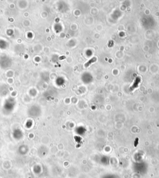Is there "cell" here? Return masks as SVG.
<instances>
[{
  "label": "cell",
  "instance_id": "cell-1",
  "mask_svg": "<svg viewBox=\"0 0 159 178\" xmlns=\"http://www.w3.org/2000/svg\"><path fill=\"white\" fill-rule=\"evenodd\" d=\"M97 60V57H93L92 59H91L89 60H88L86 63L85 64V65H84L85 68H87L88 67H89L92 64L95 62Z\"/></svg>",
  "mask_w": 159,
  "mask_h": 178
}]
</instances>
